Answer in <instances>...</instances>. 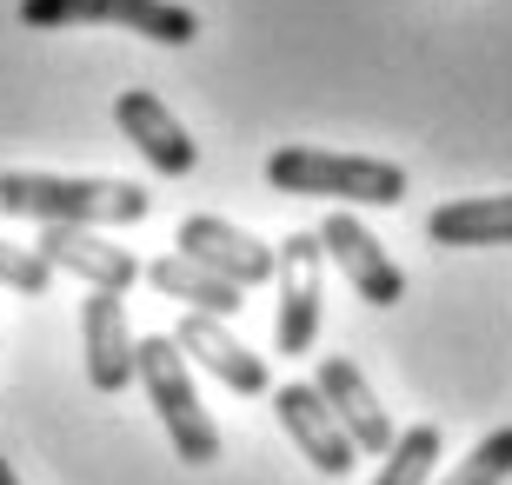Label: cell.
Segmentation results:
<instances>
[{
    "label": "cell",
    "mask_w": 512,
    "mask_h": 485,
    "mask_svg": "<svg viewBox=\"0 0 512 485\" xmlns=\"http://www.w3.org/2000/svg\"><path fill=\"white\" fill-rule=\"evenodd\" d=\"M0 213L34 226H140L153 213V193L140 180H74V173H0Z\"/></svg>",
    "instance_id": "obj_1"
},
{
    "label": "cell",
    "mask_w": 512,
    "mask_h": 485,
    "mask_svg": "<svg viewBox=\"0 0 512 485\" xmlns=\"http://www.w3.org/2000/svg\"><path fill=\"white\" fill-rule=\"evenodd\" d=\"M266 187L293 200H333V206H399L406 167L373 153H326V147H273L266 153Z\"/></svg>",
    "instance_id": "obj_2"
},
{
    "label": "cell",
    "mask_w": 512,
    "mask_h": 485,
    "mask_svg": "<svg viewBox=\"0 0 512 485\" xmlns=\"http://www.w3.org/2000/svg\"><path fill=\"white\" fill-rule=\"evenodd\" d=\"M133 379L147 386V406L160 412V426H167L173 459H180V466H213V459H220V426H213V412L200 406L193 366H187V353L173 346V333L133 339Z\"/></svg>",
    "instance_id": "obj_3"
},
{
    "label": "cell",
    "mask_w": 512,
    "mask_h": 485,
    "mask_svg": "<svg viewBox=\"0 0 512 485\" xmlns=\"http://www.w3.org/2000/svg\"><path fill=\"white\" fill-rule=\"evenodd\" d=\"M20 27L34 34H67V27H120L153 47H193L200 40V14L187 0H20Z\"/></svg>",
    "instance_id": "obj_4"
},
{
    "label": "cell",
    "mask_w": 512,
    "mask_h": 485,
    "mask_svg": "<svg viewBox=\"0 0 512 485\" xmlns=\"http://www.w3.org/2000/svg\"><path fill=\"white\" fill-rule=\"evenodd\" d=\"M273 260H280V313H273V353L286 359H306L313 353V339H320V319H326V293H320V233H286L273 246Z\"/></svg>",
    "instance_id": "obj_5"
},
{
    "label": "cell",
    "mask_w": 512,
    "mask_h": 485,
    "mask_svg": "<svg viewBox=\"0 0 512 485\" xmlns=\"http://www.w3.org/2000/svg\"><path fill=\"white\" fill-rule=\"evenodd\" d=\"M173 246H180L187 260H200L207 273H220L227 286H240V293H260V286H273V273H280L273 246H260L253 233H240V226L220 220V213H187L180 233H173Z\"/></svg>",
    "instance_id": "obj_6"
},
{
    "label": "cell",
    "mask_w": 512,
    "mask_h": 485,
    "mask_svg": "<svg viewBox=\"0 0 512 485\" xmlns=\"http://www.w3.org/2000/svg\"><path fill=\"white\" fill-rule=\"evenodd\" d=\"M266 399H273V419L286 426V439H293L326 479H346V472L360 466V446L346 439V426L333 419V406L320 399L313 379H286V386H273Z\"/></svg>",
    "instance_id": "obj_7"
},
{
    "label": "cell",
    "mask_w": 512,
    "mask_h": 485,
    "mask_svg": "<svg viewBox=\"0 0 512 485\" xmlns=\"http://www.w3.org/2000/svg\"><path fill=\"white\" fill-rule=\"evenodd\" d=\"M313 233H320V253L340 266L346 286H353L366 306H399V299H406V273L386 260V246L366 233V220H353L346 206H333Z\"/></svg>",
    "instance_id": "obj_8"
},
{
    "label": "cell",
    "mask_w": 512,
    "mask_h": 485,
    "mask_svg": "<svg viewBox=\"0 0 512 485\" xmlns=\"http://www.w3.org/2000/svg\"><path fill=\"white\" fill-rule=\"evenodd\" d=\"M34 253L54 273L87 280V293H127V286H140V260H133L127 246H114L100 226H40Z\"/></svg>",
    "instance_id": "obj_9"
},
{
    "label": "cell",
    "mask_w": 512,
    "mask_h": 485,
    "mask_svg": "<svg viewBox=\"0 0 512 485\" xmlns=\"http://www.w3.org/2000/svg\"><path fill=\"white\" fill-rule=\"evenodd\" d=\"M114 127L127 133L133 153H140L153 173H167V180H187V173L200 167V147H193V133L173 120L167 100L153 94V87H127V94L114 100Z\"/></svg>",
    "instance_id": "obj_10"
},
{
    "label": "cell",
    "mask_w": 512,
    "mask_h": 485,
    "mask_svg": "<svg viewBox=\"0 0 512 485\" xmlns=\"http://www.w3.org/2000/svg\"><path fill=\"white\" fill-rule=\"evenodd\" d=\"M173 346L187 353V366H207V373L220 379L227 392H240V399H260V392H273V379H266V359L227 333V319L187 313L180 326H173Z\"/></svg>",
    "instance_id": "obj_11"
},
{
    "label": "cell",
    "mask_w": 512,
    "mask_h": 485,
    "mask_svg": "<svg viewBox=\"0 0 512 485\" xmlns=\"http://www.w3.org/2000/svg\"><path fill=\"white\" fill-rule=\"evenodd\" d=\"M80 353L94 392H127L133 386V326L120 293H87L80 299Z\"/></svg>",
    "instance_id": "obj_12"
},
{
    "label": "cell",
    "mask_w": 512,
    "mask_h": 485,
    "mask_svg": "<svg viewBox=\"0 0 512 485\" xmlns=\"http://www.w3.org/2000/svg\"><path fill=\"white\" fill-rule=\"evenodd\" d=\"M313 386H320V399L333 406V419L346 426V439H353L366 459H386V446H393L399 432H393V419H386V406L373 399V386L360 379V366L333 353V359H320Z\"/></svg>",
    "instance_id": "obj_13"
},
{
    "label": "cell",
    "mask_w": 512,
    "mask_h": 485,
    "mask_svg": "<svg viewBox=\"0 0 512 485\" xmlns=\"http://www.w3.org/2000/svg\"><path fill=\"white\" fill-rule=\"evenodd\" d=\"M140 280H147L160 299H180L187 313H213V319H240V313H247V293H240V286H227L220 273H207L200 260H187L180 246H173V253H160L153 266H140Z\"/></svg>",
    "instance_id": "obj_14"
},
{
    "label": "cell",
    "mask_w": 512,
    "mask_h": 485,
    "mask_svg": "<svg viewBox=\"0 0 512 485\" xmlns=\"http://www.w3.org/2000/svg\"><path fill=\"white\" fill-rule=\"evenodd\" d=\"M433 246H512V193H466L426 213Z\"/></svg>",
    "instance_id": "obj_15"
},
{
    "label": "cell",
    "mask_w": 512,
    "mask_h": 485,
    "mask_svg": "<svg viewBox=\"0 0 512 485\" xmlns=\"http://www.w3.org/2000/svg\"><path fill=\"white\" fill-rule=\"evenodd\" d=\"M433 466H439V426H406L393 446H386L373 485H426Z\"/></svg>",
    "instance_id": "obj_16"
},
{
    "label": "cell",
    "mask_w": 512,
    "mask_h": 485,
    "mask_svg": "<svg viewBox=\"0 0 512 485\" xmlns=\"http://www.w3.org/2000/svg\"><path fill=\"white\" fill-rule=\"evenodd\" d=\"M506 479H512V426H499V432H486L439 485H506Z\"/></svg>",
    "instance_id": "obj_17"
},
{
    "label": "cell",
    "mask_w": 512,
    "mask_h": 485,
    "mask_svg": "<svg viewBox=\"0 0 512 485\" xmlns=\"http://www.w3.org/2000/svg\"><path fill=\"white\" fill-rule=\"evenodd\" d=\"M47 280H54V266L40 260L34 246H14V240H0V286L20 299H40L47 293Z\"/></svg>",
    "instance_id": "obj_18"
},
{
    "label": "cell",
    "mask_w": 512,
    "mask_h": 485,
    "mask_svg": "<svg viewBox=\"0 0 512 485\" xmlns=\"http://www.w3.org/2000/svg\"><path fill=\"white\" fill-rule=\"evenodd\" d=\"M0 485H20V479H14V466H7V459H0Z\"/></svg>",
    "instance_id": "obj_19"
}]
</instances>
